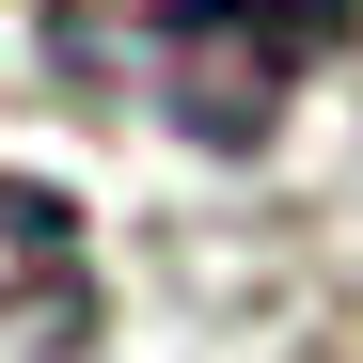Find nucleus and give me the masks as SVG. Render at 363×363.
I'll use <instances>...</instances> for the list:
<instances>
[{"mask_svg":"<svg viewBox=\"0 0 363 363\" xmlns=\"http://www.w3.org/2000/svg\"><path fill=\"white\" fill-rule=\"evenodd\" d=\"M363 16L347 0H143L127 16V64H143V111L206 158H253L300 95L332 79V48Z\"/></svg>","mask_w":363,"mask_h":363,"instance_id":"f257e3e1","label":"nucleus"},{"mask_svg":"<svg viewBox=\"0 0 363 363\" xmlns=\"http://www.w3.org/2000/svg\"><path fill=\"white\" fill-rule=\"evenodd\" d=\"M95 332V269H79V221L48 174H16V363H64Z\"/></svg>","mask_w":363,"mask_h":363,"instance_id":"f03ea898","label":"nucleus"}]
</instances>
